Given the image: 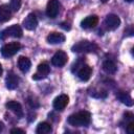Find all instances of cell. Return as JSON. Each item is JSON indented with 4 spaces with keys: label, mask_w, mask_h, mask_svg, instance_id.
Masks as SVG:
<instances>
[{
    "label": "cell",
    "mask_w": 134,
    "mask_h": 134,
    "mask_svg": "<svg viewBox=\"0 0 134 134\" xmlns=\"http://www.w3.org/2000/svg\"><path fill=\"white\" fill-rule=\"evenodd\" d=\"M60 7L61 4L59 2V0H49L46 6V15L47 17L53 19L58 16L59 12H60Z\"/></svg>",
    "instance_id": "obj_6"
},
{
    "label": "cell",
    "mask_w": 134,
    "mask_h": 134,
    "mask_svg": "<svg viewBox=\"0 0 134 134\" xmlns=\"http://www.w3.org/2000/svg\"><path fill=\"white\" fill-rule=\"evenodd\" d=\"M5 107H6L8 110H10L13 113H15L19 118L23 117L24 113H23V109H22V106H21L20 103L15 102V100H10V102H7V103L5 104Z\"/></svg>",
    "instance_id": "obj_12"
},
{
    "label": "cell",
    "mask_w": 134,
    "mask_h": 134,
    "mask_svg": "<svg viewBox=\"0 0 134 134\" xmlns=\"http://www.w3.org/2000/svg\"><path fill=\"white\" fill-rule=\"evenodd\" d=\"M71 50L73 52H95L98 50V46L94 42L83 40L74 44L71 47Z\"/></svg>",
    "instance_id": "obj_2"
},
{
    "label": "cell",
    "mask_w": 134,
    "mask_h": 134,
    "mask_svg": "<svg viewBox=\"0 0 134 134\" xmlns=\"http://www.w3.org/2000/svg\"><path fill=\"white\" fill-rule=\"evenodd\" d=\"M116 97H117L124 105H126V106H128V107H132V106H133V99H132V97L130 96V94L127 93L126 91H121V90L117 91V92H116Z\"/></svg>",
    "instance_id": "obj_15"
},
{
    "label": "cell",
    "mask_w": 134,
    "mask_h": 134,
    "mask_svg": "<svg viewBox=\"0 0 134 134\" xmlns=\"http://www.w3.org/2000/svg\"><path fill=\"white\" fill-rule=\"evenodd\" d=\"M68 102H69V96L66 95V94H61L59 96H57L53 100V108L58 111H62L66 108V106L68 105Z\"/></svg>",
    "instance_id": "obj_9"
},
{
    "label": "cell",
    "mask_w": 134,
    "mask_h": 134,
    "mask_svg": "<svg viewBox=\"0 0 134 134\" xmlns=\"http://www.w3.org/2000/svg\"><path fill=\"white\" fill-rule=\"evenodd\" d=\"M12 17V10L8 5H0V22H6Z\"/></svg>",
    "instance_id": "obj_18"
},
{
    "label": "cell",
    "mask_w": 134,
    "mask_h": 134,
    "mask_svg": "<svg viewBox=\"0 0 134 134\" xmlns=\"http://www.w3.org/2000/svg\"><path fill=\"white\" fill-rule=\"evenodd\" d=\"M68 61V57H67V53L63 50H59L57 51L52 59H51V64L55 67H63Z\"/></svg>",
    "instance_id": "obj_7"
},
{
    "label": "cell",
    "mask_w": 134,
    "mask_h": 134,
    "mask_svg": "<svg viewBox=\"0 0 134 134\" xmlns=\"http://www.w3.org/2000/svg\"><path fill=\"white\" fill-rule=\"evenodd\" d=\"M91 73H92V68L89 65H85V64H83L79 68V70H77V76H79V79L81 81H84V82H86V81H88L90 79Z\"/></svg>",
    "instance_id": "obj_13"
},
{
    "label": "cell",
    "mask_w": 134,
    "mask_h": 134,
    "mask_svg": "<svg viewBox=\"0 0 134 134\" xmlns=\"http://www.w3.org/2000/svg\"><path fill=\"white\" fill-rule=\"evenodd\" d=\"M127 132L129 134H133L134 133V122L133 121H129L127 125Z\"/></svg>",
    "instance_id": "obj_22"
},
{
    "label": "cell",
    "mask_w": 134,
    "mask_h": 134,
    "mask_svg": "<svg viewBox=\"0 0 134 134\" xmlns=\"http://www.w3.org/2000/svg\"><path fill=\"white\" fill-rule=\"evenodd\" d=\"M52 131V128L50 126V124L46 122V121H43V122H40L36 129V132L38 134H48Z\"/></svg>",
    "instance_id": "obj_20"
},
{
    "label": "cell",
    "mask_w": 134,
    "mask_h": 134,
    "mask_svg": "<svg viewBox=\"0 0 134 134\" xmlns=\"http://www.w3.org/2000/svg\"><path fill=\"white\" fill-rule=\"evenodd\" d=\"M22 25L27 30H34V29H36L37 26H38V19L36 17V15L35 14H28L27 17L23 20Z\"/></svg>",
    "instance_id": "obj_10"
},
{
    "label": "cell",
    "mask_w": 134,
    "mask_h": 134,
    "mask_svg": "<svg viewBox=\"0 0 134 134\" xmlns=\"http://www.w3.org/2000/svg\"><path fill=\"white\" fill-rule=\"evenodd\" d=\"M125 1H127V2H132L133 0H125Z\"/></svg>",
    "instance_id": "obj_26"
},
{
    "label": "cell",
    "mask_w": 134,
    "mask_h": 134,
    "mask_svg": "<svg viewBox=\"0 0 134 134\" xmlns=\"http://www.w3.org/2000/svg\"><path fill=\"white\" fill-rule=\"evenodd\" d=\"M21 4H22L21 0H10L9 8H10L12 12H18L19 8L21 7Z\"/></svg>",
    "instance_id": "obj_21"
},
{
    "label": "cell",
    "mask_w": 134,
    "mask_h": 134,
    "mask_svg": "<svg viewBox=\"0 0 134 134\" xmlns=\"http://www.w3.org/2000/svg\"><path fill=\"white\" fill-rule=\"evenodd\" d=\"M21 48V44L19 42H10L2 46L1 48V54L4 58H9L15 55Z\"/></svg>",
    "instance_id": "obj_4"
},
{
    "label": "cell",
    "mask_w": 134,
    "mask_h": 134,
    "mask_svg": "<svg viewBox=\"0 0 134 134\" xmlns=\"http://www.w3.org/2000/svg\"><path fill=\"white\" fill-rule=\"evenodd\" d=\"M104 25L107 30H115L120 25V19L114 14H109L105 19Z\"/></svg>",
    "instance_id": "obj_5"
},
{
    "label": "cell",
    "mask_w": 134,
    "mask_h": 134,
    "mask_svg": "<svg viewBox=\"0 0 134 134\" xmlns=\"http://www.w3.org/2000/svg\"><path fill=\"white\" fill-rule=\"evenodd\" d=\"M100 1H102V2H104V3H106V2L108 1V0H100Z\"/></svg>",
    "instance_id": "obj_25"
},
{
    "label": "cell",
    "mask_w": 134,
    "mask_h": 134,
    "mask_svg": "<svg viewBox=\"0 0 134 134\" xmlns=\"http://www.w3.org/2000/svg\"><path fill=\"white\" fill-rule=\"evenodd\" d=\"M103 69H104L107 73L113 74V73L116 72L117 66H116V64H115L112 60H106V61H104V63H103Z\"/></svg>",
    "instance_id": "obj_19"
},
{
    "label": "cell",
    "mask_w": 134,
    "mask_h": 134,
    "mask_svg": "<svg viewBox=\"0 0 134 134\" xmlns=\"http://www.w3.org/2000/svg\"><path fill=\"white\" fill-rule=\"evenodd\" d=\"M91 115L88 111H80L68 117V122L73 127H86L90 124Z\"/></svg>",
    "instance_id": "obj_1"
},
{
    "label": "cell",
    "mask_w": 134,
    "mask_h": 134,
    "mask_svg": "<svg viewBox=\"0 0 134 134\" xmlns=\"http://www.w3.org/2000/svg\"><path fill=\"white\" fill-rule=\"evenodd\" d=\"M10 133L14 134V133H21V134H24V130H21V129H18V128H14L10 130Z\"/></svg>",
    "instance_id": "obj_23"
},
{
    "label": "cell",
    "mask_w": 134,
    "mask_h": 134,
    "mask_svg": "<svg viewBox=\"0 0 134 134\" xmlns=\"http://www.w3.org/2000/svg\"><path fill=\"white\" fill-rule=\"evenodd\" d=\"M65 41V36L61 32H51L47 36V42L50 44H59Z\"/></svg>",
    "instance_id": "obj_16"
},
{
    "label": "cell",
    "mask_w": 134,
    "mask_h": 134,
    "mask_svg": "<svg viewBox=\"0 0 134 134\" xmlns=\"http://www.w3.org/2000/svg\"><path fill=\"white\" fill-rule=\"evenodd\" d=\"M98 23V17L95 16V15H92V16H88L86 17L84 20H82L81 22V26L83 28H86V29H89V28H93L97 25Z\"/></svg>",
    "instance_id": "obj_14"
},
{
    "label": "cell",
    "mask_w": 134,
    "mask_h": 134,
    "mask_svg": "<svg viewBox=\"0 0 134 134\" xmlns=\"http://www.w3.org/2000/svg\"><path fill=\"white\" fill-rule=\"evenodd\" d=\"M22 28L17 25V24H14L5 29H3L1 32H0V40H5L7 37H13V38H21L22 37Z\"/></svg>",
    "instance_id": "obj_3"
},
{
    "label": "cell",
    "mask_w": 134,
    "mask_h": 134,
    "mask_svg": "<svg viewBox=\"0 0 134 134\" xmlns=\"http://www.w3.org/2000/svg\"><path fill=\"white\" fill-rule=\"evenodd\" d=\"M19 82H20V79L18 75H16L14 72L9 71L6 75V79H5V85H6V88L9 89V90H14L18 87L19 85Z\"/></svg>",
    "instance_id": "obj_11"
},
{
    "label": "cell",
    "mask_w": 134,
    "mask_h": 134,
    "mask_svg": "<svg viewBox=\"0 0 134 134\" xmlns=\"http://www.w3.org/2000/svg\"><path fill=\"white\" fill-rule=\"evenodd\" d=\"M2 71H3V70H2V66H1V64H0V75L2 74Z\"/></svg>",
    "instance_id": "obj_24"
},
{
    "label": "cell",
    "mask_w": 134,
    "mask_h": 134,
    "mask_svg": "<svg viewBox=\"0 0 134 134\" xmlns=\"http://www.w3.org/2000/svg\"><path fill=\"white\" fill-rule=\"evenodd\" d=\"M50 71V67L47 63H41L39 64L38 66V69H37V72L32 75V79L36 80V81H39V80H42V79H45L48 73Z\"/></svg>",
    "instance_id": "obj_8"
},
{
    "label": "cell",
    "mask_w": 134,
    "mask_h": 134,
    "mask_svg": "<svg viewBox=\"0 0 134 134\" xmlns=\"http://www.w3.org/2000/svg\"><path fill=\"white\" fill-rule=\"evenodd\" d=\"M18 67L22 72H27L31 67V62L26 57H20L18 59Z\"/></svg>",
    "instance_id": "obj_17"
}]
</instances>
